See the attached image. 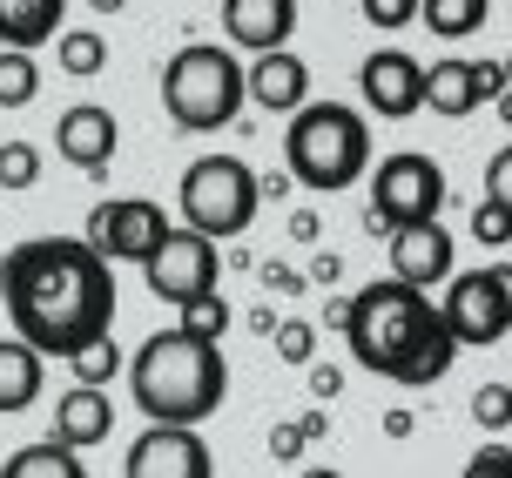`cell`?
<instances>
[{"mask_svg":"<svg viewBox=\"0 0 512 478\" xmlns=\"http://www.w3.org/2000/svg\"><path fill=\"white\" fill-rule=\"evenodd\" d=\"M243 88H250L256 108H270V115H297L310 101V68H304V54H256L250 68H243Z\"/></svg>","mask_w":512,"mask_h":478,"instance_id":"cell-16","label":"cell"},{"mask_svg":"<svg viewBox=\"0 0 512 478\" xmlns=\"http://www.w3.org/2000/svg\"><path fill=\"white\" fill-rule=\"evenodd\" d=\"M425 108H438V115H452V122H465L472 108H479V88H472V61H438V68H425Z\"/></svg>","mask_w":512,"mask_h":478,"instance_id":"cell-21","label":"cell"},{"mask_svg":"<svg viewBox=\"0 0 512 478\" xmlns=\"http://www.w3.org/2000/svg\"><path fill=\"white\" fill-rule=\"evenodd\" d=\"M358 7H364V21L384 27V34H391V27H411V21H418V0H358Z\"/></svg>","mask_w":512,"mask_h":478,"instance_id":"cell-33","label":"cell"},{"mask_svg":"<svg viewBox=\"0 0 512 478\" xmlns=\"http://www.w3.org/2000/svg\"><path fill=\"white\" fill-rule=\"evenodd\" d=\"M304 425H277L270 431V458H277V465H297V458H304Z\"/></svg>","mask_w":512,"mask_h":478,"instance_id":"cell-36","label":"cell"},{"mask_svg":"<svg viewBox=\"0 0 512 478\" xmlns=\"http://www.w3.org/2000/svg\"><path fill=\"white\" fill-rule=\"evenodd\" d=\"M256 277H263L270 297H304V290H310V277H304V270H290V263H256Z\"/></svg>","mask_w":512,"mask_h":478,"instance_id":"cell-34","label":"cell"},{"mask_svg":"<svg viewBox=\"0 0 512 478\" xmlns=\"http://www.w3.org/2000/svg\"><path fill=\"white\" fill-rule=\"evenodd\" d=\"M486 196L512 209V142H506V149H499V155L486 162Z\"/></svg>","mask_w":512,"mask_h":478,"instance_id":"cell-35","label":"cell"},{"mask_svg":"<svg viewBox=\"0 0 512 478\" xmlns=\"http://www.w3.org/2000/svg\"><path fill=\"white\" fill-rule=\"evenodd\" d=\"M54 149L68 169L81 176H108V162L122 149V122H115V108L102 101H75V108H61V122H54Z\"/></svg>","mask_w":512,"mask_h":478,"instance_id":"cell-13","label":"cell"},{"mask_svg":"<svg viewBox=\"0 0 512 478\" xmlns=\"http://www.w3.org/2000/svg\"><path fill=\"white\" fill-rule=\"evenodd\" d=\"M297 478H344L337 465H310V472H297Z\"/></svg>","mask_w":512,"mask_h":478,"instance_id":"cell-47","label":"cell"},{"mask_svg":"<svg viewBox=\"0 0 512 478\" xmlns=\"http://www.w3.org/2000/svg\"><path fill=\"white\" fill-rule=\"evenodd\" d=\"M472 425L492 431V438L512 425V384H479V391H472Z\"/></svg>","mask_w":512,"mask_h":478,"instance_id":"cell-29","label":"cell"},{"mask_svg":"<svg viewBox=\"0 0 512 478\" xmlns=\"http://www.w3.org/2000/svg\"><path fill=\"white\" fill-rule=\"evenodd\" d=\"M128 0H88V14H122Z\"/></svg>","mask_w":512,"mask_h":478,"instance_id":"cell-46","label":"cell"},{"mask_svg":"<svg viewBox=\"0 0 512 478\" xmlns=\"http://www.w3.org/2000/svg\"><path fill=\"white\" fill-rule=\"evenodd\" d=\"M216 277H223V250H216L209 236H196V229H169V236L155 243V256L142 263L149 297L176 303V310L189 297H209V290H216Z\"/></svg>","mask_w":512,"mask_h":478,"instance_id":"cell-9","label":"cell"},{"mask_svg":"<svg viewBox=\"0 0 512 478\" xmlns=\"http://www.w3.org/2000/svg\"><path fill=\"white\" fill-rule=\"evenodd\" d=\"M492 0H418V27L438 34V41H472L486 27Z\"/></svg>","mask_w":512,"mask_h":478,"instance_id":"cell-23","label":"cell"},{"mask_svg":"<svg viewBox=\"0 0 512 478\" xmlns=\"http://www.w3.org/2000/svg\"><path fill=\"white\" fill-rule=\"evenodd\" d=\"M41 384H48V357L21 337H0V411L21 418L27 404L41 398Z\"/></svg>","mask_w":512,"mask_h":478,"instance_id":"cell-18","label":"cell"},{"mask_svg":"<svg viewBox=\"0 0 512 478\" xmlns=\"http://www.w3.org/2000/svg\"><path fill=\"white\" fill-rule=\"evenodd\" d=\"M290 236H297V243H317V236H324L317 209H290Z\"/></svg>","mask_w":512,"mask_h":478,"instance_id":"cell-41","label":"cell"},{"mask_svg":"<svg viewBox=\"0 0 512 478\" xmlns=\"http://www.w3.org/2000/svg\"><path fill=\"white\" fill-rule=\"evenodd\" d=\"M41 182V149L34 142H0V189H34Z\"/></svg>","mask_w":512,"mask_h":478,"instance_id":"cell-28","label":"cell"},{"mask_svg":"<svg viewBox=\"0 0 512 478\" xmlns=\"http://www.w3.org/2000/svg\"><path fill=\"white\" fill-rule=\"evenodd\" d=\"M68 371H75V384H95V391H108V378H122V351H115L108 337H95L88 351L68 357Z\"/></svg>","mask_w":512,"mask_h":478,"instance_id":"cell-27","label":"cell"},{"mask_svg":"<svg viewBox=\"0 0 512 478\" xmlns=\"http://www.w3.org/2000/svg\"><path fill=\"white\" fill-rule=\"evenodd\" d=\"M54 61H61V75H68V81H95L108 68L102 27H68V34H54Z\"/></svg>","mask_w":512,"mask_h":478,"instance_id":"cell-24","label":"cell"},{"mask_svg":"<svg viewBox=\"0 0 512 478\" xmlns=\"http://www.w3.org/2000/svg\"><path fill=\"white\" fill-rule=\"evenodd\" d=\"M0 310L41 357H75L115 324V263L68 236H27L0 256Z\"/></svg>","mask_w":512,"mask_h":478,"instance_id":"cell-1","label":"cell"},{"mask_svg":"<svg viewBox=\"0 0 512 478\" xmlns=\"http://www.w3.org/2000/svg\"><path fill=\"white\" fill-rule=\"evenodd\" d=\"M122 478H216V458L196 425H149L128 445Z\"/></svg>","mask_w":512,"mask_h":478,"instance_id":"cell-11","label":"cell"},{"mask_svg":"<svg viewBox=\"0 0 512 478\" xmlns=\"http://www.w3.org/2000/svg\"><path fill=\"white\" fill-rule=\"evenodd\" d=\"M499 75H506V88H512V54H506V61H499Z\"/></svg>","mask_w":512,"mask_h":478,"instance_id":"cell-49","label":"cell"},{"mask_svg":"<svg viewBox=\"0 0 512 478\" xmlns=\"http://www.w3.org/2000/svg\"><path fill=\"white\" fill-rule=\"evenodd\" d=\"M256 189H263V202H283L290 189H297V182H290V176L277 169V176H256Z\"/></svg>","mask_w":512,"mask_h":478,"instance_id":"cell-42","label":"cell"},{"mask_svg":"<svg viewBox=\"0 0 512 478\" xmlns=\"http://www.w3.org/2000/svg\"><path fill=\"white\" fill-rule=\"evenodd\" d=\"M344 317H351V297H331V303H324V324H331V330H344Z\"/></svg>","mask_w":512,"mask_h":478,"instance_id":"cell-44","label":"cell"},{"mask_svg":"<svg viewBox=\"0 0 512 478\" xmlns=\"http://www.w3.org/2000/svg\"><path fill=\"white\" fill-rule=\"evenodd\" d=\"M169 209L149 196H115V202H95V216H88V250L108 256V263H149L155 243L169 236Z\"/></svg>","mask_w":512,"mask_h":478,"instance_id":"cell-10","label":"cell"},{"mask_svg":"<svg viewBox=\"0 0 512 478\" xmlns=\"http://www.w3.org/2000/svg\"><path fill=\"white\" fill-rule=\"evenodd\" d=\"M358 95H364V108H371V115H384V122H411V115L425 108V61H411L405 48L364 54Z\"/></svg>","mask_w":512,"mask_h":478,"instance_id":"cell-12","label":"cell"},{"mask_svg":"<svg viewBox=\"0 0 512 478\" xmlns=\"http://www.w3.org/2000/svg\"><path fill=\"white\" fill-rule=\"evenodd\" d=\"M0 478H88L75 445H61V438H41V445H21V452L0 465Z\"/></svg>","mask_w":512,"mask_h":478,"instance_id":"cell-22","label":"cell"},{"mask_svg":"<svg viewBox=\"0 0 512 478\" xmlns=\"http://www.w3.org/2000/svg\"><path fill=\"white\" fill-rule=\"evenodd\" d=\"M243 108H250L243 61H236L223 41H189V48L169 54V68H162V115L176 128L216 135V128H230Z\"/></svg>","mask_w":512,"mask_h":478,"instance_id":"cell-4","label":"cell"},{"mask_svg":"<svg viewBox=\"0 0 512 478\" xmlns=\"http://www.w3.org/2000/svg\"><path fill=\"white\" fill-rule=\"evenodd\" d=\"M128 398L149 425H203L230 398V357L189 330H155L128 357Z\"/></svg>","mask_w":512,"mask_h":478,"instance_id":"cell-2","label":"cell"},{"mask_svg":"<svg viewBox=\"0 0 512 478\" xmlns=\"http://www.w3.org/2000/svg\"><path fill=\"white\" fill-rule=\"evenodd\" d=\"M411 431H418V411H411V404H391V411H384V438H391V445H405Z\"/></svg>","mask_w":512,"mask_h":478,"instance_id":"cell-39","label":"cell"},{"mask_svg":"<svg viewBox=\"0 0 512 478\" xmlns=\"http://www.w3.org/2000/svg\"><path fill=\"white\" fill-rule=\"evenodd\" d=\"M310 371V398H337V391H344V371H337V364H304Z\"/></svg>","mask_w":512,"mask_h":478,"instance_id":"cell-40","label":"cell"},{"mask_svg":"<svg viewBox=\"0 0 512 478\" xmlns=\"http://www.w3.org/2000/svg\"><path fill=\"white\" fill-rule=\"evenodd\" d=\"M54 438L75 445V452L108 445V438H115V404H108V391H95V384H68L61 404H54Z\"/></svg>","mask_w":512,"mask_h":478,"instance_id":"cell-17","label":"cell"},{"mask_svg":"<svg viewBox=\"0 0 512 478\" xmlns=\"http://www.w3.org/2000/svg\"><path fill=\"white\" fill-rule=\"evenodd\" d=\"M61 14H68V0H0V48L34 54L41 41L61 34Z\"/></svg>","mask_w":512,"mask_h":478,"instance_id":"cell-19","label":"cell"},{"mask_svg":"<svg viewBox=\"0 0 512 478\" xmlns=\"http://www.w3.org/2000/svg\"><path fill=\"white\" fill-rule=\"evenodd\" d=\"M176 209H182V229H196L209 243H230L256 223L263 209V189H256V169L243 155H196L176 182Z\"/></svg>","mask_w":512,"mask_h":478,"instance_id":"cell-6","label":"cell"},{"mask_svg":"<svg viewBox=\"0 0 512 478\" xmlns=\"http://www.w3.org/2000/svg\"><path fill=\"white\" fill-rule=\"evenodd\" d=\"M499 122L512 128V88H506V95H499Z\"/></svg>","mask_w":512,"mask_h":478,"instance_id":"cell-48","label":"cell"},{"mask_svg":"<svg viewBox=\"0 0 512 478\" xmlns=\"http://www.w3.org/2000/svg\"><path fill=\"white\" fill-rule=\"evenodd\" d=\"M223 34L243 54H277L297 34V0H223Z\"/></svg>","mask_w":512,"mask_h":478,"instance_id":"cell-15","label":"cell"},{"mask_svg":"<svg viewBox=\"0 0 512 478\" xmlns=\"http://www.w3.org/2000/svg\"><path fill=\"white\" fill-rule=\"evenodd\" d=\"M304 277L317 283V290H331V283L344 277V256H337V250H317V256H310V270H304Z\"/></svg>","mask_w":512,"mask_h":478,"instance_id":"cell-37","label":"cell"},{"mask_svg":"<svg viewBox=\"0 0 512 478\" xmlns=\"http://www.w3.org/2000/svg\"><path fill=\"white\" fill-rule=\"evenodd\" d=\"M34 95H41V68H34V54L0 48V108H27Z\"/></svg>","mask_w":512,"mask_h":478,"instance_id":"cell-25","label":"cell"},{"mask_svg":"<svg viewBox=\"0 0 512 478\" xmlns=\"http://www.w3.org/2000/svg\"><path fill=\"white\" fill-rule=\"evenodd\" d=\"M283 176L317 196L358 189L371 176V122L344 101H304L283 128Z\"/></svg>","mask_w":512,"mask_h":478,"instance_id":"cell-3","label":"cell"},{"mask_svg":"<svg viewBox=\"0 0 512 478\" xmlns=\"http://www.w3.org/2000/svg\"><path fill=\"white\" fill-rule=\"evenodd\" d=\"M243 324H250L256 337H270V330H277V310H270V303H263V310H250V317H243Z\"/></svg>","mask_w":512,"mask_h":478,"instance_id":"cell-43","label":"cell"},{"mask_svg":"<svg viewBox=\"0 0 512 478\" xmlns=\"http://www.w3.org/2000/svg\"><path fill=\"white\" fill-rule=\"evenodd\" d=\"M445 330L459 337V351H486L499 337H512V303L492 270H452L445 277V303H438Z\"/></svg>","mask_w":512,"mask_h":478,"instance_id":"cell-8","label":"cell"},{"mask_svg":"<svg viewBox=\"0 0 512 478\" xmlns=\"http://www.w3.org/2000/svg\"><path fill=\"white\" fill-rule=\"evenodd\" d=\"M432 324H438V303L425 297V290H411V283H398V277H378V283H364L358 297H351L344 344H351V357H358L364 371L391 378V371L405 364V351Z\"/></svg>","mask_w":512,"mask_h":478,"instance_id":"cell-5","label":"cell"},{"mask_svg":"<svg viewBox=\"0 0 512 478\" xmlns=\"http://www.w3.org/2000/svg\"><path fill=\"white\" fill-rule=\"evenodd\" d=\"M472 243H486V250H499V243H512V209L506 202H479L472 209Z\"/></svg>","mask_w":512,"mask_h":478,"instance_id":"cell-31","label":"cell"},{"mask_svg":"<svg viewBox=\"0 0 512 478\" xmlns=\"http://www.w3.org/2000/svg\"><path fill=\"white\" fill-rule=\"evenodd\" d=\"M270 344H277L283 364H317V324H304V317L277 324V330H270Z\"/></svg>","mask_w":512,"mask_h":478,"instance_id":"cell-30","label":"cell"},{"mask_svg":"<svg viewBox=\"0 0 512 478\" xmlns=\"http://www.w3.org/2000/svg\"><path fill=\"white\" fill-rule=\"evenodd\" d=\"M459 478H512V445H506V438H486L479 452L465 458Z\"/></svg>","mask_w":512,"mask_h":478,"instance_id":"cell-32","label":"cell"},{"mask_svg":"<svg viewBox=\"0 0 512 478\" xmlns=\"http://www.w3.org/2000/svg\"><path fill=\"white\" fill-rule=\"evenodd\" d=\"M445 169H438L432 155L418 149H398L371 162V216H384L391 229H411V223H438L445 216Z\"/></svg>","mask_w":512,"mask_h":478,"instance_id":"cell-7","label":"cell"},{"mask_svg":"<svg viewBox=\"0 0 512 478\" xmlns=\"http://www.w3.org/2000/svg\"><path fill=\"white\" fill-rule=\"evenodd\" d=\"M459 263V243L445 236V223H411V229H391V277L411 283V290H432V283L452 277Z\"/></svg>","mask_w":512,"mask_h":478,"instance_id":"cell-14","label":"cell"},{"mask_svg":"<svg viewBox=\"0 0 512 478\" xmlns=\"http://www.w3.org/2000/svg\"><path fill=\"white\" fill-rule=\"evenodd\" d=\"M297 425H304V438H324V431H331V418H324V411H304Z\"/></svg>","mask_w":512,"mask_h":478,"instance_id":"cell-45","label":"cell"},{"mask_svg":"<svg viewBox=\"0 0 512 478\" xmlns=\"http://www.w3.org/2000/svg\"><path fill=\"white\" fill-rule=\"evenodd\" d=\"M176 330H189V337H203V344H223V330H230V297H189L176 310Z\"/></svg>","mask_w":512,"mask_h":478,"instance_id":"cell-26","label":"cell"},{"mask_svg":"<svg viewBox=\"0 0 512 478\" xmlns=\"http://www.w3.org/2000/svg\"><path fill=\"white\" fill-rule=\"evenodd\" d=\"M472 88H479V101H499V95H506V75H499V61H472Z\"/></svg>","mask_w":512,"mask_h":478,"instance_id":"cell-38","label":"cell"},{"mask_svg":"<svg viewBox=\"0 0 512 478\" xmlns=\"http://www.w3.org/2000/svg\"><path fill=\"white\" fill-rule=\"evenodd\" d=\"M452 357H459V337H452V330H445V317H438V324L405 351V364L391 371V384H405V391H425V384H438L445 371H452Z\"/></svg>","mask_w":512,"mask_h":478,"instance_id":"cell-20","label":"cell"}]
</instances>
